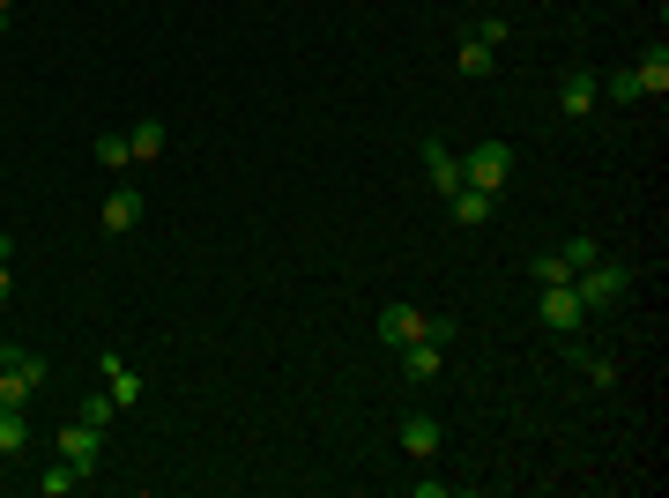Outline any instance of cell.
Segmentation results:
<instances>
[{
	"label": "cell",
	"mask_w": 669,
	"mask_h": 498,
	"mask_svg": "<svg viewBox=\"0 0 669 498\" xmlns=\"http://www.w3.org/2000/svg\"><path fill=\"white\" fill-rule=\"evenodd\" d=\"M98 373H104V395L120 402V417H126V409H142V395H149V379L134 373V365H120V357H104Z\"/></svg>",
	"instance_id": "9"
},
{
	"label": "cell",
	"mask_w": 669,
	"mask_h": 498,
	"mask_svg": "<svg viewBox=\"0 0 669 498\" xmlns=\"http://www.w3.org/2000/svg\"><path fill=\"white\" fill-rule=\"evenodd\" d=\"M572 298H580V313H610V305H625V298H632V268L602 253L595 268H580V275H572Z\"/></svg>",
	"instance_id": "1"
},
{
	"label": "cell",
	"mask_w": 669,
	"mask_h": 498,
	"mask_svg": "<svg viewBox=\"0 0 669 498\" xmlns=\"http://www.w3.org/2000/svg\"><path fill=\"white\" fill-rule=\"evenodd\" d=\"M74 417H82V424H98V431H112V424H120V402L98 387V395H82V409H74Z\"/></svg>",
	"instance_id": "18"
},
{
	"label": "cell",
	"mask_w": 669,
	"mask_h": 498,
	"mask_svg": "<svg viewBox=\"0 0 669 498\" xmlns=\"http://www.w3.org/2000/svg\"><path fill=\"white\" fill-rule=\"evenodd\" d=\"M454 335H462V321H454V313H432V343L446 349V343H454Z\"/></svg>",
	"instance_id": "25"
},
{
	"label": "cell",
	"mask_w": 669,
	"mask_h": 498,
	"mask_svg": "<svg viewBox=\"0 0 669 498\" xmlns=\"http://www.w3.org/2000/svg\"><path fill=\"white\" fill-rule=\"evenodd\" d=\"M536 313H544L550 335H580V321H588V313H580V298H572V283H550L544 298H536Z\"/></svg>",
	"instance_id": "6"
},
{
	"label": "cell",
	"mask_w": 669,
	"mask_h": 498,
	"mask_svg": "<svg viewBox=\"0 0 669 498\" xmlns=\"http://www.w3.org/2000/svg\"><path fill=\"white\" fill-rule=\"evenodd\" d=\"M528 275H536V291H550V283H572V268L558 261V246H550V253H536V261H528Z\"/></svg>",
	"instance_id": "21"
},
{
	"label": "cell",
	"mask_w": 669,
	"mask_h": 498,
	"mask_svg": "<svg viewBox=\"0 0 669 498\" xmlns=\"http://www.w3.org/2000/svg\"><path fill=\"white\" fill-rule=\"evenodd\" d=\"M439 373H446V349L439 343H409V349H402V379H409V387H432Z\"/></svg>",
	"instance_id": "12"
},
{
	"label": "cell",
	"mask_w": 669,
	"mask_h": 498,
	"mask_svg": "<svg viewBox=\"0 0 669 498\" xmlns=\"http://www.w3.org/2000/svg\"><path fill=\"white\" fill-rule=\"evenodd\" d=\"M98 164H104V172H134V150H126V134H98Z\"/></svg>",
	"instance_id": "20"
},
{
	"label": "cell",
	"mask_w": 669,
	"mask_h": 498,
	"mask_svg": "<svg viewBox=\"0 0 669 498\" xmlns=\"http://www.w3.org/2000/svg\"><path fill=\"white\" fill-rule=\"evenodd\" d=\"M602 90H610L618 104H632V98H640V82H632V68H618V75H602Z\"/></svg>",
	"instance_id": "24"
},
{
	"label": "cell",
	"mask_w": 669,
	"mask_h": 498,
	"mask_svg": "<svg viewBox=\"0 0 669 498\" xmlns=\"http://www.w3.org/2000/svg\"><path fill=\"white\" fill-rule=\"evenodd\" d=\"M98 216H104V231H112V238H126V231H142V194H134V186H112Z\"/></svg>",
	"instance_id": "11"
},
{
	"label": "cell",
	"mask_w": 669,
	"mask_h": 498,
	"mask_svg": "<svg viewBox=\"0 0 669 498\" xmlns=\"http://www.w3.org/2000/svg\"><path fill=\"white\" fill-rule=\"evenodd\" d=\"M38 491H45V498H68V491H82V469H74V461H60V454H52V469L38 476Z\"/></svg>",
	"instance_id": "17"
},
{
	"label": "cell",
	"mask_w": 669,
	"mask_h": 498,
	"mask_svg": "<svg viewBox=\"0 0 669 498\" xmlns=\"http://www.w3.org/2000/svg\"><path fill=\"white\" fill-rule=\"evenodd\" d=\"M469 38H476V45H506V38H514V23H506V16H476V23H469Z\"/></svg>",
	"instance_id": "22"
},
{
	"label": "cell",
	"mask_w": 669,
	"mask_h": 498,
	"mask_svg": "<svg viewBox=\"0 0 669 498\" xmlns=\"http://www.w3.org/2000/svg\"><path fill=\"white\" fill-rule=\"evenodd\" d=\"M632 82H640V98H662L669 90V45H647L640 60H632Z\"/></svg>",
	"instance_id": "13"
},
{
	"label": "cell",
	"mask_w": 669,
	"mask_h": 498,
	"mask_svg": "<svg viewBox=\"0 0 669 498\" xmlns=\"http://www.w3.org/2000/svg\"><path fill=\"white\" fill-rule=\"evenodd\" d=\"M558 261L580 275V268H595V261H602V246H595V238H566V246H558Z\"/></svg>",
	"instance_id": "23"
},
{
	"label": "cell",
	"mask_w": 669,
	"mask_h": 498,
	"mask_svg": "<svg viewBox=\"0 0 669 498\" xmlns=\"http://www.w3.org/2000/svg\"><path fill=\"white\" fill-rule=\"evenodd\" d=\"M595 90H602L595 68H566V75H558V112H566V120H595Z\"/></svg>",
	"instance_id": "7"
},
{
	"label": "cell",
	"mask_w": 669,
	"mask_h": 498,
	"mask_svg": "<svg viewBox=\"0 0 669 498\" xmlns=\"http://www.w3.org/2000/svg\"><path fill=\"white\" fill-rule=\"evenodd\" d=\"M8 16H16V0H0V23H8Z\"/></svg>",
	"instance_id": "27"
},
{
	"label": "cell",
	"mask_w": 669,
	"mask_h": 498,
	"mask_svg": "<svg viewBox=\"0 0 669 498\" xmlns=\"http://www.w3.org/2000/svg\"><path fill=\"white\" fill-rule=\"evenodd\" d=\"M417 164H424V186H432V194H454V186H462V150H446L439 134L417 150Z\"/></svg>",
	"instance_id": "5"
},
{
	"label": "cell",
	"mask_w": 669,
	"mask_h": 498,
	"mask_svg": "<svg viewBox=\"0 0 669 498\" xmlns=\"http://www.w3.org/2000/svg\"><path fill=\"white\" fill-rule=\"evenodd\" d=\"M506 179H514V150H506V142H476V150H462V186L498 194Z\"/></svg>",
	"instance_id": "2"
},
{
	"label": "cell",
	"mask_w": 669,
	"mask_h": 498,
	"mask_svg": "<svg viewBox=\"0 0 669 498\" xmlns=\"http://www.w3.org/2000/svg\"><path fill=\"white\" fill-rule=\"evenodd\" d=\"M454 75H469V82L498 75V52H491V45H476L469 30H462V52H454Z\"/></svg>",
	"instance_id": "16"
},
{
	"label": "cell",
	"mask_w": 669,
	"mask_h": 498,
	"mask_svg": "<svg viewBox=\"0 0 669 498\" xmlns=\"http://www.w3.org/2000/svg\"><path fill=\"white\" fill-rule=\"evenodd\" d=\"M164 142H172V134H164V120H134V126H126V150H134V164H156V156H164Z\"/></svg>",
	"instance_id": "14"
},
{
	"label": "cell",
	"mask_w": 669,
	"mask_h": 498,
	"mask_svg": "<svg viewBox=\"0 0 669 498\" xmlns=\"http://www.w3.org/2000/svg\"><path fill=\"white\" fill-rule=\"evenodd\" d=\"M379 343H387V349H409V343H432V313H424V305H409V298H395V305H379Z\"/></svg>",
	"instance_id": "3"
},
{
	"label": "cell",
	"mask_w": 669,
	"mask_h": 498,
	"mask_svg": "<svg viewBox=\"0 0 669 498\" xmlns=\"http://www.w3.org/2000/svg\"><path fill=\"white\" fill-rule=\"evenodd\" d=\"M395 439H402V454H409V461H432V454L446 447V424L417 409V417H402V431H395Z\"/></svg>",
	"instance_id": "8"
},
{
	"label": "cell",
	"mask_w": 669,
	"mask_h": 498,
	"mask_svg": "<svg viewBox=\"0 0 669 498\" xmlns=\"http://www.w3.org/2000/svg\"><path fill=\"white\" fill-rule=\"evenodd\" d=\"M566 357H572V365H580V373L595 379V387H618V357H602V349L572 343V335H566Z\"/></svg>",
	"instance_id": "15"
},
{
	"label": "cell",
	"mask_w": 669,
	"mask_h": 498,
	"mask_svg": "<svg viewBox=\"0 0 669 498\" xmlns=\"http://www.w3.org/2000/svg\"><path fill=\"white\" fill-rule=\"evenodd\" d=\"M446 209H454V224H462V231H484V224H491V209H498V194H484V186H454Z\"/></svg>",
	"instance_id": "10"
},
{
	"label": "cell",
	"mask_w": 669,
	"mask_h": 498,
	"mask_svg": "<svg viewBox=\"0 0 669 498\" xmlns=\"http://www.w3.org/2000/svg\"><path fill=\"white\" fill-rule=\"evenodd\" d=\"M8 298H16V283H8V261H0V305H8Z\"/></svg>",
	"instance_id": "26"
},
{
	"label": "cell",
	"mask_w": 669,
	"mask_h": 498,
	"mask_svg": "<svg viewBox=\"0 0 669 498\" xmlns=\"http://www.w3.org/2000/svg\"><path fill=\"white\" fill-rule=\"evenodd\" d=\"M60 461H74V469L90 476V469L104 461V431H98V424H82V417L60 424Z\"/></svg>",
	"instance_id": "4"
},
{
	"label": "cell",
	"mask_w": 669,
	"mask_h": 498,
	"mask_svg": "<svg viewBox=\"0 0 669 498\" xmlns=\"http://www.w3.org/2000/svg\"><path fill=\"white\" fill-rule=\"evenodd\" d=\"M30 447V417L23 409H0V454H23Z\"/></svg>",
	"instance_id": "19"
}]
</instances>
